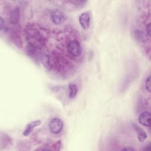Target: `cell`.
Returning <instances> with one entry per match:
<instances>
[{
    "instance_id": "obj_1",
    "label": "cell",
    "mask_w": 151,
    "mask_h": 151,
    "mask_svg": "<svg viewBox=\"0 0 151 151\" xmlns=\"http://www.w3.org/2000/svg\"><path fill=\"white\" fill-rule=\"evenodd\" d=\"M24 33L28 45L37 50L41 49L45 44V38L38 29L32 24H28L24 29Z\"/></svg>"
},
{
    "instance_id": "obj_2",
    "label": "cell",
    "mask_w": 151,
    "mask_h": 151,
    "mask_svg": "<svg viewBox=\"0 0 151 151\" xmlns=\"http://www.w3.org/2000/svg\"><path fill=\"white\" fill-rule=\"evenodd\" d=\"M63 121L58 117L51 119L48 123V128L50 132L54 134H59L63 130Z\"/></svg>"
},
{
    "instance_id": "obj_3",
    "label": "cell",
    "mask_w": 151,
    "mask_h": 151,
    "mask_svg": "<svg viewBox=\"0 0 151 151\" xmlns=\"http://www.w3.org/2000/svg\"><path fill=\"white\" fill-rule=\"evenodd\" d=\"M67 51L72 56H80L82 52V48L80 42L77 40L70 41L67 45Z\"/></svg>"
},
{
    "instance_id": "obj_4",
    "label": "cell",
    "mask_w": 151,
    "mask_h": 151,
    "mask_svg": "<svg viewBox=\"0 0 151 151\" xmlns=\"http://www.w3.org/2000/svg\"><path fill=\"white\" fill-rule=\"evenodd\" d=\"M20 18V8L18 6H12L9 11V21L12 25L18 23Z\"/></svg>"
},
{
    "instance_id": "obj_5",
    "label": "cell",
    "mask_w": 151,
    "mask_h": 151,
    "mask_svg": "<svg viewBox=\"0 0 151 151\" xmlns=\"http://www.w3.org/2000/svg\"><path fill=\"white\" fill-rule=\"evenodd\" d=\"M51 19L52 22L56 25H60L64 22L65 21V16L64 14L59 10L53 11L51 14Z\"/></svg>"
},
{
    "instance_id": "obj_6",
    "label": "cell",
    "mask_w": 151,
    "mask_h": 151,
    "mask_svg": "<svg viewBox=\"0 0 151 151\" xmlns=\"http://www.w3.org/2000/svg\"><path fill=\"white\" fill-rule=\"evenodd\" d=\"M79 23L83 29H88L91 23L90 15L88 12H83L79 17Z\"/></svg>"
},
{
    "instance_id": "obj_7",
    "label": "cell",
    "mask_w": 151,
    "mask_h": 151,
    "mask_svg": "<svg viewBox=\"0 0 151 151\" xmlns=\"http://www.w3.org/2000/svg\"><path fill=\"white\" fill-rule=\"evenodd\" d=\"M139 123L146 127L150 126V113L148 111H143L138 117Z\"/></svg>"
},
{
    "instance_id": "obj_8",
    "label": "cell",
    "mask_w": 151,
    "mask_h": 151,
    "mask_svg": "<svg viewBox=\"0 0 151 151\" xmlns=\"http://www.w3.org/2000/svg\"><path fill=\"white\" fill-rule=\"evenodd\" d=\"M41 124V121L40 120H36L34 121L30 122L26 125L25 128L23 131L22 134L24 136H29L31 133V132L33 131L34 128L37 126H40Z\"/></svg>"
},
{
    "instance_id": "obj_9",
    "label": "cell",
    "mask_w": 151,
    "mask_h": 151,
    "mask_svg": "<svg viewBox=\"0 0 151 151\" xmlns=\"http://www.w3.org/2000/svg\"><path fill=\"white\" fill-rule=\"evenodd\" d=\"M41 63L44 66V67L48 70H51L53 67V63L51 55L49 54H44L41 57Z\"/></svg>"
},
{
    "instance_id": "obj_10",
    "label": "cell",
    "mask_w": 151,
    "mask_h": 151,
    "mask_svg": "<svg viewBox=\"0 0 151 151\" xmlns=\"http://www.w3.org/2000/svg\"><path fill=\"white\" fill-rule=\"evenodd\" d=\"M134 129L137 134V138L139 142H144L147 137V134L146 133V132L141 127H139L138 126L134 124Z\"/></svg>"
},
{
    "instance_id": "obj_11",
    "label": "cell",
    "mask_w": 151,
    "mask_h": 151,
    "mask_svg": "<svg viewBox=\"0 0 151 151\" xmlns=\"http://www.w3.org/2000/svg\"><path fill=\"white\" fill-rule=\"evenodd\" d=\"M68 96L71 99L74 98L78 92V88L76 84L74 83H70L68 84Z\"/></svg>"
},
{
    "instance_id": "obj_12",
    "label": "cell",
    "mask_w": 151,
    "mask_h": 151,
    "mask_svg": "<svg viewBox=\"0 0 151 151\" xmlns=\"http://www.w3.org/2000/svg\"><path fill=\"white\" fill-rule=\"evenodd\" d=\"M70 2L73 4V5L78 8H81L86 5L87 1H70Z\"/></svg>"
},
{
    "instance_id": "obj_13",
    "label": "cell",
    "mask_w": 151,
    "mask_h": 151,
    "mask_svg": "<svg viewBox=\"0 0 151 151\" xmlns=\"http://www.w3.org/2000/svg\"><path fill=\"white\" fill-rule=\"evenodd\" d=\"M150 80H151V78L150 76H149L145 81V88L146 89V90L150 93V88H151V86H150Z\"/></svg>"
},
{
    "instance_id": "obj_14",
    "label": "cell",
    "mask_w": 151,
    "mask_h": 151,
    "mask_svg": "<svg viewBox=\"0 0 151 151\" xmlns=\"http://www.w3.org/2000/svg\"><path fill=\"white\" fill-rule=\"evenodd\" d=\"M5 21L4 20V18L2 16L0 17V29L1 31H2L5 29Z\"/></svg>"
},
{
    "instance_id": "obj_15",
    "label": "cell",
    "mask_w": 151,
    "mask_h": 151,
    "mask_svg": "<svg viewBox=\"0 0 151 151\" xmlns=\"http://www.w3.org/2000/svg\"><path fill=\"white\" fill-rule=\"evenodd\" d=\"M146 32L147 33V35L150 36V23H149L146 26Z\"/></svg>"
},
{
    "instance_id": "obj_16",
    "label": "cell",
    "mask_w": 151,
    "mask_h": 151,
    "mask_svg": "<svg viewBox=\"0 0 151 151\" xmlns=\"http://www.w3.org/2000/svg\"><path fill=\"white\" fill-rule=\"evenodd\" d=\"M122 150H129V151H132V150H134V149L131 147H124L122 149Z\"/></svg>"
}]
</instances>
